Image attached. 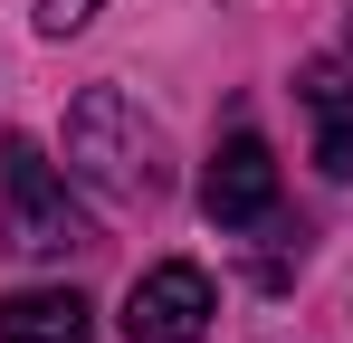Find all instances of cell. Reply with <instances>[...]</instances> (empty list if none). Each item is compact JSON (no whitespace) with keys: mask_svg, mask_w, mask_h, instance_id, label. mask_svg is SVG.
<instances>
[{"mask_svg":"<svg viewBox=\"0 0 353 343\" xmlns=\"http://www.w3.org/2000/svg\"><path fill=\"white\" fill-rule=\"evenodd\" d=\"M67 172L86 181V191H105V200H163V124L134 105L124 86H86L77 105H67Z\"/></svg>","mask_w":353,"mask_h":343,"instance_id":"6da1fadb","label":"cell"},{"mask_svg":"<svg viewBox=\"0 0 353 343\" xmlns=\"http://www.w3.org/2000/svg\"><path fill=\"white\" fill-rule=\"evenodd\" d=\"M0 229H10L19 258H67V248L96 238L86 210H77V191H67V172L48 163L39 134H10V143H0Z\"/></svg>","mask_w":353,"mask_h":343,"instance_id":"7a4b0ae2","label":"cell"},{"mask_svg":"<svg viewBox=\"0 0 353 343\" xmlns=\"http://www.w3.org/2000/svg\"><path fill=\"white\" fill-rule=\"evenodd\" d=\"M210 315H220L210 277H201L191 258H163V267H143L134 295H124V343H201Z\"/></svg>","mask_w":353,"mask_h":343,"instance_id":"3957f363","label":"cell"},{"mask_svg":"<svg viewBox=\"0 0 353 343\" xmlns=\"http://www.w3.org/2000/svg\"><path fill=\"white\" fill-rule=\"evenodd\" d=\"M201 210L220 229H268L277 220V153H268V134H230L210 172H201Z\"/></svg>","mask_w":353,"mask_h":343,"instance_id":"277c9868","label":"cell"},{"mask_svg":"<svg viewBox=\"0 0 353 343\" xmlns=\"http://www.w3.org/2000/svg\"><path fill=\"white\" fill-rule=\"evenodd\" d=\"M0 343H96V305L77 286H19L0 295Z\"/></svg>","mask_w":353,"mask_h":343,"instance_id":"5b68a950","label":"cell"},{"mask_svg":"<svg viewBox=\"0 0 353 343\" xmlns=\"http://www.w3.org/2000/svg\"><path fill=\"white\" fill-rule=\"evenodd\" d=\"M296 86H305V105H315V114H353V67H344V57H315Z\"/></svg>","mask_w":353,"mask_h":343,"instance_id":"8992f818","label":"cell"},{"mask_svg":"<svg viewBox=\"0 0 353 343\" xmlns=\"http://www.w3.org/2000/svg\"><path fill=\"white\" fill-rule=\"evenodd\" d=\"M96 10H105V0H39V39H77Z\"/></svg>","mask_w":353,"mask_h":343,"instance_id":"52a82bcc","label":"cell"},{"mask_svg":"<svg viewBox=\"0 0 353 343\" xmlns=\"http://www.w3.org/2000/svg\"><path fill=\"white\" fill-rule=\"evenodd\" d=\"M315 163L334 172V181H353V114H325V143H315Z\"/></svg>","mask_w":353,"mask_h":343,"instance_id":"ba28073f","label":"cell"},{"mask_svg":"<svg viewBox=\"0 0 353 343\" xmlns=\"http://www.w3.org/2000/svg\"><path fill=\"white\" fill-rule=\"evenodd\" d=\"M344 48H353V19H344Z\"/></svg>","mask_w":353,"mask_h":343,"instance_id":"9c48e42d","label":"cell"}]
</instances>
